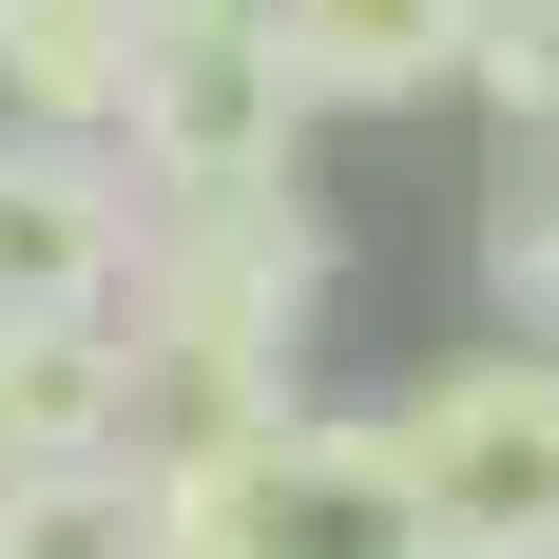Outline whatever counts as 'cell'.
I'll list each match as a JSON object with an SVG mask.
<instances>
[{
	"instance_id": "11",
	"label": "cell",
	"mask_w": 559,
	"mask_h": 559,
	"mask_svg": "<svg viewBox=\"0 0 559 559\" xmlns=\"http://www.w3.org/2000/svg\"><path fill=\"white\" fill-rule=\"evenodd\" d=\"M463 97L502 116V155H559V0H483L463 20Z\"/></svg>"
},
{
	"instance_id": "3",
	"label": "cell",
	"mask_w": 559,
	"mask_h": 559,
	"mask_svg": "<svg viewBox=\"0 0 559 559\" xmlns=\"http://www.w3.org/2000/svg\"><path fill=\"white\" fill-rule=\"evenodd\" d=\"M155 483H174L193 559H425V502H405L367 405H271V425H231V444L155 463Z\"/></svg>"
},
{
	"instance_id": "6",
	"label": "cell",
	"mask_w": 559,
	"mask_h": 559,
	"mask_svg": "<svg viewBox=\"0 0 559 559\" xmlns=\"http://www.w3.org/2000/svg\"><path fill=\"white\" fill-rule=\"evenodd\" d=\"M463 20L483 0H271V58L309 116H425L463 97Z\"/></svg>"
},
{
	"instance_id": "1",
	"label": "cell",
	"mask_w": 559,
	"mask_h": 559,
	"mask_svg": "<svg viewBox=\"0 0 559 559\" xmlns=\"http://www.w3.org/2000/svg\"><path fill=\"white\" fill-rule=\"evenodd\" d=\"M347 289V231L309 193H135V271H116V405H135V444L193 463L231 425H271L309 405V329H329Z\"/></svg>"
},
{
	"instance_id": "2",
	"label": "cell",
	"mask_w": 559,
	"mask_h": 559,
	"mask_svg": "<svg viewBox=\"0 0 559 559\" xmlns=\"http://www.w3.org/2000/svg\"><path fill=\"white\" fill-rule=\"evenodd\" d=\"M386 463L405 502H425V559H559V347H444V367H405L386 405Z\"/></svg>"
},
{
	"instance_id": "9",
	"label": "cell",
	"mask_w": 559,
	"mask_h": 559,
	"mask_svg": "<svg viewBox=\"0 0 559 559\" xmlns=\"http://www.w3.org/2000/svg\"><path fill=\"white\" fill-rule=\"evenodd\" d=\"M78 444H135L116 329H0V483H20V463H78Z\"/></svg>"
},
{
	"instance_id": "5",
	"label": "cell",
	"mask_w": 559,
	"mask_h": 559,
	"mask_svg": "<svg viewBox=\"0 0 559 559\" xmlns=\"http://www.w3.org/2000/svg\"><path fill=\"white\" fill-rule=\"evenodd\" d=\"M135 271V174L116 135H20L0 116V329H97Z\"/></svg>"
},
{
	"instance_id": "8",
	"label": "cell",
	"mask_w": 559,
	"mask_h": 559,
	"mask_svg": "<svg viewBox=\"0 0 559 559\" xmlns=\"http://www.w3.org/2000/svg\"><path fill=\"white\" fill-rule=\"evenodd\" d=\"M0 559H174V483L155 444H78L0 483Z\"/></svg>"
},
{
	"instance_id": "7",
	"label": "cell",
	"mask_w": 559,
	"mask_h": 559,
	"mask_svg": "<svg viewBox=\"0 0 559 559\" xmlns=\"http://www.w3.org/2000/svg\"><path fill=\"white\" fill-rule=\"evenodd\" d=\"M155 0H0V116L20 135H116Z\"/></svg>"
},
{
	"instance_id": "4",
	"label": "cell",
	"mask_w": 559,
	"mask_h": 559,
	"mask_svg": "<svg viewBox=\"0 0 559 559\" xmlns=\"http://www.w3.org/2000/svg\"><path fill=\"white\" fill-rule=\"evenodd\" d=\"M309 135L329 116L289 97L271 0H155L135 97H116V174L135 193H309Z\"/></svg>"
},
{
	"instance_id": "10",
	"label": "cell",
	"mask_w": 559,
	"mask_h": 559,
	"mask_svg": "<svg viewBox=\"0 0 559 559\" xmlns=\"http://www.w3.org/2000/svg\"><path fill=\"white\" fill-rule=\"evenodd\" d=\"M463 271H483V329H502V347H559V155H502Z\"/></svg>"
}]
</instances>
